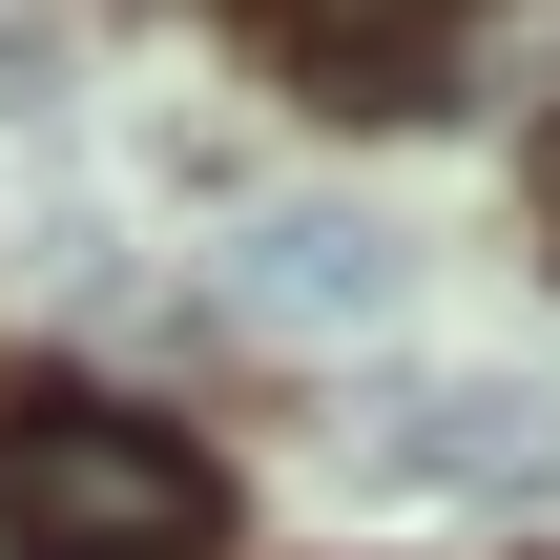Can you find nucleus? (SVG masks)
I'll return each mask as SVG.
<instances>
[{
    "mask_svg": "<svg viewBox=\"0 0 560 560\" xmlns=\"http://www.w3.org/2000/svg\"><path fill=\"white\" fill-rule=\"evenodd\" d=\"M208 540V457L125 395H21L0 416V560H187Z\"/></svg>",
    "mask_w": 560,
    "mask_h": 560,
    "instance_id": "nucleus-1",
    "label": "nucleus"
},
{
    "mask_svg": "<svg viewBox=\"0 0 560 560\" xmlns=\"http://www.w3.org/2000/svg\"><path fill=\"white\" fill-rule=\"evenodd\" d=\"M395 291H416V229H395V208H270V229L229 249V312H249V332H374Z\"/></svg>",
    "mask_w": 560,
    "mask_h": 560,
    "instance_id": "nucleus-2",
    "label": "nucleus"
},
{
    "mask_svg": "<svg viewBox=\"0 0 560 560\" xmlns=\"http://www.w3.org/2000/svg\"><path fill=\"white\" fill-rule=\"evenodd\" d=\"M374 457L436 478V499H560V395L540 374H416L374 416Z\"/></svg>",
    "mask_w": 560,
    "mask_h": 560,
    "instance_id": "nucleus-3",
    "label": "nucleus"
},
{
    "mask_svg": "<svg viewBox=\"0 0 560 560\" xmlns=\"http://www.w3.org/2000/svg\"><path fill=\"white\" fill-rule=\"evenodd\" d=\"M457 21L478 0H291V83L312 104H457Z\"/></svg>",
    "mask_w": 560,
    "mask_h": 560,
    "instance_id": "nucleus-4",
    "label": "nucleus"
},
{
    "mask_svg": "<svg viewBox=\"0 0 560 560\" xmlns=\"http://www.w3.org/2000/svg\"><path fill=\"white\" fill-rule=\"evenodd\" d=\"M540 187H560V125H540Z\"/></svg>",
    "mask_w": 560,
    "mask_h": 560,
    "instance_id": "nucleus-5",
    "label": "nucleus"
}]
</instances>
